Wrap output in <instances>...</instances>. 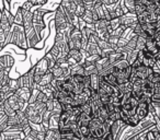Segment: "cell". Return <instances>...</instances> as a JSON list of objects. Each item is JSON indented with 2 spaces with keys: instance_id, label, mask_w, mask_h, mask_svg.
Returning <instances> with one entry per match:
<instances>
[{
  "instance_id": "6da1fadb",
  "label": "cell",
  "mask_w": 160,
  "mask_h": 140,
  "mask_svg": "<svg viewBox=\"0 0 160 140\" xmlns=\"http://www.w3.org/2000/svg\"><path fill=\"white\" fill-rule=\"evenodd\" d=\"M8 44H16L23 49L28 48L27 37H25V33L22 25H11V30H10V33L8 35Z\"/></svg>"
},
{
  "instance_id": "7a4b0ae2",
  "label": "cell",
  "mask_w": 160,
  "mask_h": 140,
  "mask_svg": "<svg viewBox=\"0 0 160 140\" xmlns=\"http://www.w3.org/2000/svg\"><path fill=\"white\" fill-rule=\"evenodd\" d=\"M104 120L99 118L98 116H94L90 119L89 124H88V128L90 131V136L93 139H100L102 136L107 133V129L104 127Z\"/></svg>"
},
{
  "instance_id": "3957f363",
  "label": "cell",
  "mask_w": 160,
  "mask_h": 140,
  "mask_svg": "<svg viewBox=\"0 0 160 140\" xmlns=\"http://www.w3.org/2000/svg\"><path fill=\"white\" fill-rule=\"evenodd\" d=\"M54 12H55V20H54L55 32L56 33H65L70 24L68 23L66 16H65L64 8H62L60 5H58L57 9H56Z\"/></svg>"
},
{
  "instance_id": "277c9868",
  "label": "cell",
  "mask_w": 160,
  "mask_h": 140,
  "mask_svg": "<svg viewBox=\"0 0 160 140\" xmlns=\"http://www.w3.org/2000/svg\"><path fill=\"white\" fill-rule=\"evenodd\" d=\"M69 49H81V32L77 27H73L68 35Z\"/></svg>"
},
{
  "instance_id": "5b68a950",
  "label": "cell",
  "mask_w": 160,
  "mask_h": 140,
  "mask_svg": "<svg viewBox=\"0 0 160 140\" xmlns=\"http://www.w3.org/2000/svg\"><path fill=\"white\" fill-rule=\"evenodd\" d=\"M6 100H7L9 106L11 107L12 109H14L16 112L23 111V109H24V107H25V104H27V103H24L23 101H21L20 99H19V96L17 95L14 92L12 94H10V95L8 96Z\"/></svg>"
},
{
  "instance_id": "8992f818",
  "label": "cell",
  "mask_w": 160,
  "mask_h": 140,
  "mask_svg": "<svg viewBox=\"0 0 160 140\" xmlns=\"http://www.w3.org/2000/svg\"><path fill=\"white\" fill-rule=\"evenodd\" d=\"M120 23L122 27H129V29H133L134 27L136 25L137 23V16L135 13H127L123 14V16L120 17Z\"/></svg>"
},
{
  "instance_id": "52a82bcc",
  "label": "cell",
  "mask_w": 160,
  "mask_h": 140,
  "mask_svg": "<svg viewBox=\"0 0 160 140\" xmlns=\"http://www.w3.org/2000/svg\"><path fill=\"white\" fill-rule=\"evenodd\" d=\"M108 25H109V21L105 19H99L94 23V32L97 33L99 38H102V36L105 33H108Z\"/></svg>"
},
{
  "instance_id": "ba28073f",
  "label": "cell",
  "mask_w": 160,
  "mask_h": 140,
  "mask_svg": "<svg viewBox=\"0 0 160 140\" xmlns=\"http://www.w3.org/2000/svg\"><path fill=\"white\" fill-rule=\"evenodd\" d=\"M135 115H136V117L138 118L139 122L142 119H146L149 115L148 104H146V103H138L135 109Z\"/></svg>"
},
{
  "instance_id": "9c48e42d",
  "label": "cell",
  "mask_w": 160,
  "mask_h": 140,
  "mask_svg": "<svg viewBox=\"0 0 160 140\" xmlns=\"http://www.w3.org/2000/svg\"><path fill=\"white\" fill-rule=\"evenodd\" d=\"M152 72V69L149 68V67H145V66H139L137 68H135V75L136 78L140 79V80H144V79H147V77Z\"/></svg>"
},
{
  "instance_id": "30bf717a",
  "label": "cell",
  "mask_w": 160,
  "mask_h": 140,
  "mask_svg": "<svg viewBox=\"0 0 160 140\" xmlns=\"http://www.w3.org/2000/svg\"><path fill=\"white\" fill-rule=\"evenodd\" d=\"M83 51H86L87 56H90V55H99L100 54V48H99L98 44L97 43H91V42H88L87 45L85 46Z\"/></svg>"
},
{
  "instance_id": "8fae6325",
  "label": "cell",
  "mask_w": 160,
  "mask_h": 140,
  "mask_svg": "<svg viewBox=\"0 0 160 140\" xmlns=\"http://www.w3.org/2000/svg\"><path fill=\"white\" fill-rule=\"evenodd\" d=\"M14 59L10 55H2L0 56V68H10L13 66Z\"/></svg>"
},
{
  "instance_id": "7c38bea8",
  "label": "cell",
  "mask_w": 160,
  "mask_h": 140,
  "mask_svg": "<svg viewBox=\"0 0 160 140\" xmlns=\"http://www.w3.org/2000/svg\"><path fill=\"white\" fill-rule=\"evenodd\" d=\"M10 68H0V89L6 85L9 81Z\"/></svg>"
},
{
  "instance_id": "4fadbf2b",
  "label": "cell",
  "mask_w": 160,
  "mask_h": 140,
  "mask_svg": "<svg viewBox=\"0 0 160 140\" xmlns=\"http://www.w3.org/2000/svg\"><path fill=\"white\" fill-rule=\"evenodd\" d=\"M14 93L19 96L21 101H23L24 103H28L29 102V99H30V94H31V91L27 89H23V88H19L14 91Z\"/></svg>"
},
{
  "instance_id": "5bb4252c",
  "label": "cell",
  "mask_w": 160,
  "mask_h": 140,
  "mask_svg": "<svg viewBox=\"0 0 160 140\" xmlns=\"http://www.w3.org/2000/svg\"><path fill=\"white\" fill-rule=\"evenodd\" d=\"M91 116L88 115V114L83 113V112H81V113L79 114V116L77 117V120H76V123H77L78 127L79 126H88V124H89L90 119H91Z\"/></svg>"
},
{
  "instance_id": "9a60e30c",
  "label": "cell",
  "mask_w": 160,
  "mask_h": 140,
  "mask_svg": "<svg viewBox=\"0 0 160 140\" xmlns=\"http://www.w3.org/2000/svg\"><path fill=\"white\" fill-rule=\"evenodd\" d=\"M54 79L53 75H52L51 70H47V72L45 75H43L42 77H41V80L40 82H38V87H45V85L49 84L51 83V81Z\"/></svg>"
},
{
  "instance_id": "2e32d148",
  "label": "cell",
  "mask_w": 160,
  "mask_h": 140,
  "mask_svg": "<svg viewBox=\"0 0 160 140\" xmlns=\"http://www.w3.org/2000/svg\"><path fill=\"white\" fill-rule=\"evenodd\" d=\"M90 77V89L92 91H97L99 89V84H100V79L101 77L98 74L91 75Z\"/></svg>"
},
{
  "instance_id": "e0dca14e",
  "label": "cell",
  "mask_w": 160,
  "mask_h": 140,
  "mask_svg": "<svg viewBox=\"0 0 160 140\" xmlns=\"http://www.w3.org/2000/svg\"><path fill=\"white\" fill-rule=\"evenodd\" d=\"M69 69H70V76H85V68L81 64L70 67Z\"/></svg>"
},
{
  "instance_id": "ac0fdd59",
  "label": "cell",
  "mask_w": 160,
  "mask_h": 140,
  "mask_svg": "<svg viewBox=\"0 0 160 140\" xmlns=\"http://www.w3.org/2000/svg\"><path fill=\"white\" fill-rule=\"evenodd\" d=\"M13 24L17 25H22L23 24V17H22V9L18 8L17 12L13 14Z\"/></svg>"
},
{
  "instance_id": "d6986e66",
  "label": "cell",
  "mask_w": 160,
  "mask_h": 140,
  "mask_svg": "<svg viewBox=\"0 0 160 140\" xmlns=\"http://www.w3.org/2000/svg\"><path fill=\"white\" fill-rule=\"evenodd\" d=\"M48 70H51V72H52V75H53L54 79H59V78H62V70H64V69H62V67L58 66V65L55 64V66H54L52 69H48Z\"/></svg>"
},
{
  "instance_id": "ffe728a7",
  "label": "cell",
  "mask_w": 160,
  "mask_h": 140,
  "mask_svg": "<svg viewBox=\"0 0 160 140\" xmlns=\"http://www.w3.org/2000/svg\"><path fill=\"white\" fill-rule=\"evenodd\" d=\"M137 55H138V51H136V49L131 51L129 53H127L126 55H125V58H126V60L128 61L129 66H131V65L133 64L136 59H137Z\"/></svg>"
},
{
  "instance_id": "44dd1931",
  "label": "cell",
  "mask_w": 160,
  "mask_h": 140,
  "mask_svg": "<svg viewBox=\"0 0 160 140\" xmlns=\"http://www.w3.org/2000/svg\"><path fill=\"white\" fill-rule=\"evenodd\" d=\"M102 79H103V81H105L108 84L112 85V87H116V85H118V81H116V78L112 74H109V75H107V76L102 77Z\"/></svg>"
},
{
  "instance_id": "7402d4cb",
  "label": "cell",
  "mask_w": 160,
  "mask_h": 140,
  "mask_svg": "<svg viewBox=\"0 0 160 140\" xmlns=\"http://www.w3.org/2000/svg\"><path fill=\"white\" fill-rule=\"evenodd\" d=\"M146 40L147 38L142 37V36H137V41H136V51H142L145 48V44H146Z\"/></svg>"
},
{
  "instance_id": "603a6c76",
  "label": "cell",
  "mask_w": 160,
  "mask_h": 140,
  "mask_svg": "<svg viewBox=\"0 0 160 140\" xmlns=\"http://www.w3.org/2000/svg\"><path fill=\"white\" fill-rule=\"evenodd\" d=\"M147 79H148L149 81H151L153 84H156V83H160V74L159 72L152 71L148 77H147Z\"/></svg>"
},
{
  "instance_id": "cb8c5ba5",
  "label": "cell",
  "mask_w": 160,
  "mask_h": 140,
  "mask_svg": "<svg viewBox=\"0 0 160 140\" xmlns=\"http://www.w3.org/2000/svg\"><path fill=\"white\" fill-rule=\"evenodd\" d=\"M49 54H51V56L54 58V60L56 61V59H57L58 57H60V51L59 48H58L56 45H54L53 47L51 48V51H49Z\"/></svg>"
},
{
  "instance_id": "d4e9b609",
  "label": "cell",
  "mask_w": 160,
  "mask_h": 140,
  "mask_svg": "<svg viewBox=\"0 0 160 140\" xmlns=\"http://www.w3.org/2000/svg\"><path fill=\"white\" fill-rule=\"evenodd\" d=\"M78 129H79V133H80V136H81V138L82 137H89L90 136V131H89L88 126H79L78 127Z\"/></svg>"
},
{
  "instance_id": "484cf974",
  "label": "cell",
  "mask_w": 160,
  "mask_h": 140,
  "mask_svg": "<svg viewBox=\"0 0 160 140\" xmlns=\"http://www.w3.org/2000/svg\"><path fill=\"white\" fill-rule=\"evenodd\" d=\"M34 6H33V3L32 2H30V1H28V0H25L24 1V3H23L22 6H21V9H23V10H27V11H30V10L33 8Z\"/></svg>"
},
{
  "instance_id": "4316f807",
  "label": "cell",
  "mask_w": 160,
  "mask_h": 140,
  "mask_svg": "<svg viewBox=\"0 0 160 140\" xmlns=\"http://www.w3.org/2000/svg\"><path fill=\"white\" fill-rule=\"evenodd\" d=\"M101 139H103V140H115V138L113 137V135H112L110 131H107V133L102 136Z\"/></svg>"
},
{
  "instance_id": "83f0119b",
  "label": "cell",
  "mask_w": 160,
  "mask_h": 140,
  "mask_svg": "<svg viewBox=\"0 0 160 140\" xmlns=\"http://www.w3.org/2000/svg\"><path fill=\"white\" fill-rule=\"evenodd\" d=\"M28 1H30V2L33 3L34 7H35V6H38V0H28Z\"/></svg>"
},
{
  "instance_id": "f1b7e54d",
  "label": "cell",
  "mask_w": 160,
  "mask_h": 140,
  "mask_svg": "<svg viewBox=\"0 0 160 140\" xmlns=\"http://www.w3.org/2000/svg\"></svg>"
},
{
  "instance_id": "f546056e",
  "label": "cell",
  "mask_w": 160,
  "mask_h": 140,
  "mask_svg": "<svg viewBox=\"0 0 160 140\" xmlns=\"http://www.w3.org/2000/svg\"><path fill=\"white\" fill-rule=\"evenodd\" d=\"M94 140H96V139H94Z\"/></svg>"
}]
</instances>
